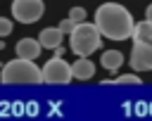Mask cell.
I'll use <instances>...</instances> for the list:
<instances>
[{"instance_id":"cell-1","label":"cell","mask_w":152,"mask_h":121,"mask_svg":"<svg viewBox=\"0 0 152 121\" xmlns=\"http://www.w3.org/2000/svg\"><path fill=\"white\" fill-rule=\"evenodd\" d=\"M95 24L104 38L116 43L133 38V31H135V21L131 12L119 2H102L95 9Z\"/></svg>"},{"instance_id":"cell-2","label":"cell","mask_w":152,"mask_h":121,"mask_svg":"<svg viewBox=\"0 0 152 121\" xmlns=\"http://www.w3.org/2000/svg\"><path fill=\"white\" fill-rule=\"evenodd\" d=\"M0 81L5 85H19V83H43V69L33 59L14 57L12 62L0 66Z\"/></svg>"},{"instance_id":"cell-3","label":"cell","mask_w":152,"mask_h":121,"mask_svg":"<svg viewBox=\"0 0 152 121\" xmlns=\"http://www.w3.org/2000/svg\"><path fill=\"white\" fill-rule=\"evenodd\" d=\"M102 33L97 28V24L93 21H81L76 24V28L69 33V50L76 55V57H90L95 50H100L102 45Z\"/></svg>"},{"instance_id":"cell-4","label":"cell","mask_w":152,"mask_h":121,"mask_svg":"<svg viewBox=\"0 0 152 121\" xmlns=\"http://www.w3.org/2000/svg\"><path fill=\"white\" fill-rule=\"evenodd\" d=\"M71 78H74V69H71V64H69L64 57L55 55V57H50V59L43 64V83L64 85V83H69Z\"/></svg>"},{"instance_id":"cell-5","label":"cell","mask_w":152,"mask_h":121,"mask_svg":"<svg viewBox=\"0 0 152 121\" xmlns=\"http://www.w3.org/2000/svg\"><path fill=\"white\" fill-rule=\"evenodd\" d=\"M12 19L19 24H36L45 14V2L43 0H12Z\"/></svg>"},{"instance_id":"cell-6","label":"cell","mask_w":152,"mask_h":121,"mask_svg":"<svg viewBox=\"0 0 152 121\" xmlns=\"http://www.w3.org/2000/svg\"><path fill=\"white\" fill-rule=\"evenodd\" d=\"M131 69L133 71H152V45H142V43H133L131 50Z\"/></svg>"},{"instance_id":"cell-7","label":"cell","mask_w":152,"mask_h":121,"mask_svg":"<svg viewBox=\"0 0 152 121\" xmlns=\"http://www.w3.org/2000/svg\"><path fill=\"white\" fill-rule=\"evenodd\" d=\"M14 52H17V57L36 59V57L43 52V43H40L38 38H21V40H17V45H14Z\"/></svg>"},{"instance_id":"cell-8","label":"cell","mask_w":152,"mask_h":121,"mask_svg":"<svg viewBox=\"0 0 152 121\" xmlns=\"http://www.w3.org/2000/svg\"><path fill=\"white\" fill-rule=\"evenodd\" d=\"M71 69H74V78L76 81H90L95 76V64L88 57H76L74 64H71Z\"/></svg>"},{"instance_id":"cell-9","label":"cell","mask_w":152,"mask_h":121,"mask_svg":"<svg viewBox=\"0 0 152 121\" xmlns=\"http://www.w3.org/2000/svg\"><path fill=\"white\" fill-rule=\"evenodd\" d=\"M62 36H64V31H62L59 26H48V28H43V31H40L38 40L43 43V47L55 50V47H59V45H62Z\"/></svg>"},{"instance_id":"cell-10","label":"cell","mask_w":152,"mask_h":121,"mask_svg":"<svg viewBox=\"0 0 152 121\" xmlns=\"http://www.w3.org/2000/svg\"><path fill=\"white\" fill-rule=\"evenodd\" d=\"M100 64L102 69H107L109 74H116L121 66H124V55L119 50H104L102 57H100Z\"/></svg>"},{"instance_id":"cell-11","label":"cell","mask_w":152,"mask_h":121,"mask_svg":"<svg viewBox=\"0 0 152 121\" xmlns=\"http://www.w3.org/2000/svg\"><path fill=\"white\" fill-rule=\"evenodd\" d=\"M133 43H142V45H152V21H138L135 31H133Z\"/></svg>"},{"instance_id":"cell-12","label":"cell","mask_w":152,"mask_h":121,"mask_svg":"<svg viewBox=\"0 0 152 121\" xmlns=\"http://www.w3.org/2000/svg\"><path fill=\"white\" fill-rule=\"evenodd\" d=\"M114 83L116 85H142V78L138 74H121L114 78Z\"/></svg>"},{"instance_id":"cell-13","label":"cell","mask_w":152,"mask_h":121,"mask_svg":"<svg viewBox=\"0 0 152 121\" xmlns=\"http://www.w3.org/2000/svg\"><path fill=\"white\" fill-rule=\"evenodd\" d=\"M12 28H14L12 19H7V17H0V38L10 36V33H12Z\"/></svg>"},{"instance_id":"cell-14","label":"cell","mask_w":152,"mask_h":121,"mask_svg":"<svg viewBox=\"0 0 152 121\" xmlns=\"http://www.w3.org/2000/svg\"><path fill=\"white\" fill-rule=\"evenodd\" d=\"M86 14H88V12H86L83 7H71V9H69V17H71V19L76 21V24L86 21Z\"/></svg>"},{"instance_id":"cell-15","label":"cell","mask_w":152,"mask_h":121,"mask_svg":"<svg viewBox=\"0 0 152 121\" xmlns=\"http://www.w3.org/2000/svg\"><path fill=\"white\" fill-rule=\"evenodd\" d=\"M59 28H62L64 33H71V31L76 28V21H74L71 17H66V19H62V21H59Z\"/></svg>"},{"instance_id":"cell-16","label":"cell","mask_w":152,"mask_h":121,"mask_svg":"<svg viewBox=\"0 0 152 121\" xmlns=\"http://www.w3.org/2000/svg\"><path fill=\"white\" fill-rule=\"evenodd\" d=\"M145 19H150V21H152V2H150V5H147V9H145Z\"/></svg>"},{"instance_id":"cell-17","label":"cell","mask_w":152,"mask_h":121,"mask_svg":"<svg viewBox=\"0 0 152 121\" xmlns=\"http://www.w3.org/2000/svg\"><path fill=\"white\" fill-rule=\"evenodd\" d=\"M64 52H66V50H64L62 45H59V47H55V55H59V57H64Z\"/></svg>"}]
</instances>
